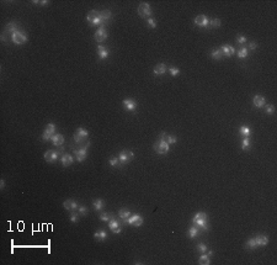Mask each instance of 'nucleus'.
I'll return each instance as SVG.
<instances>
[{"label":"nucleus","instance_id":"f257e3e1","mask_svg":"<svg viewBox=\"0 0 277 265\" xmlns=\"http://www.w3.org/2000/svg\"><path fill=\"white\" fill-rule=\"evenodd\" d=\"M193 226H196L197 228H201L202 231H207L210 228L208 225V217L205 212H197L195 216H193Z\"/></svg>","mask_w":277,"mask_h":265},{"label":"nucleus","instance_id":"f03ea898","mask_svg":"<svg viewBox=\"0 0 277 265\" xmlns=\"http://www.w3.org/2000/svg\"><path fill=\"white\" fill-rule=\"evenodd\" d=\"M86 20L89 21V24L91 26H99V25H105L101 19V14L96 10H91L88 15H86Z\"/></svg>","mask_w":277,"mask_h":265},{"label":"nucleus","instance_id":"7ed1b4c3","mask_svg":"<svg viewBox=\"0 0 277 265\" xmlns=\"http://www.w3.org/2000/svg\"><path fill=\"white\" fill-rule=\"evenodd\" d=\"M11 40L15 45H24L27 42V35L24 31H16L11 35Z\"/></svg>","mask_w":277,"mask_h":265},{"label":"nucleus","instance_id":"20e7f679","mask_svg":"<svg viewBox=\"0 0 277 265\" xmlns=\"http://www.w3.org/2000/svg\"><path fill=\"white\" fill-rule=\"evenodd\" d=\"M138 14H139L141 17H150L151 15V8L148 3H142L138 6Z\"/></svg>","mask_w":277,"mask_h":265},{"label":"nucleus","instance_id":"39448f33","mask_svg":"<svg viewBox=\"0 0 277 265\" xmlns=\"http://www.w3.org/2000/svg\"><path fill=\"white\" fill-rule=\"evenodd\" d=\"M154 151L156 153H159V154H166V153L169 152V144L168 143H165L163 141H158L154 143Z\"/></svg>","mask_w":277,"mask_h":265},{"label":"nucleus","instance_id":"423d86ee","mask_svg":"<svg viewBox=\"0 0 277 265\" xmlns=\"http://www.w3.org/2000/svg\"><path fill=\"white\" fill-rule=\"evenodd\" d=\"M126 223L128 225H133L136 227H139L143 225V217L139 215H131L126 220Z\"/></svg>","mask_w":277,"mask_h":265},{"label":"nucleus","instance_id":"0eeeda50","mask_svg":"<svg viewBox=\"0 0 277 265\" xmlns=\"http://www.w3.org/2000/svg\"><path fill=\"white\" fill-rule=\"evenodd\" d=\"M90 145V143H88L86 145H84V147H81L79 149H74V153H75V156H77V159H78V162H83V160H85L86 156H88V147Z\"/></svg>","mask_w":277,"mask_h":265},{"label":"nucleus","instance_id":"6e6552de","mask_svg":"<svg viewBox=\"0 0 277 265\" xmlns=\"http://www.w3.org/2000/svg\"><path fill=\"white\" fill-rule=\"evenodd\" d=\"M106 38H107V32H106V30H105V27L100 26L99 29H98V31L95 32V40L98 41L99 43H102Z\"/></svg>","mask_w":277,"mask_h":265},{"label":"nucleus","instance_id":"1a4fd4ad","mask_svg":"<svg viewBox=\"0 0 277 265\" xmlns=\"http://www.w3.org/2000/svg\"><path fill=\"white\" fill-rule=\"evenodd\" d=\"M133 157H134L133 152H131V151H122L120 153V156H118V159H120V162L122 164H124V163H127L128 160L132 159Z\"/></svg>","mask_w":277,"mask_h":265},{"label":"nucleus","instance_id":"9d476101","mask_svg":"<svg viewBox=\"0 0 277 265\" xmlns=\"http://www.w3.org/2000/svg\"><path fill=\"white\" fill-rule=\"evenodd\" d=\"M159 141H163L165 143H168V144H175L177 142V138L175 136H170V135H166L165 132H163V133L160 135V137H159Z\"/></svg>","mask_w":277,"mask_h":265},{"label":"nucleus","instance_id":"9b49d317","mask_svg":"<svg viewBox=\"0 0 277 265\" xmlns=\"http://www.w3.org/2000/svg\"><path fill=\"white\" fill-rule=\"evenodd\" d=\"M195 24H196L198 27H208L210 20L207 19L206 15H198V16H196V19H195Z\"/></svg>","mask_w":277,"mask_h":265},{"label":"nucleus","instance_id":"f8f14e48","mask_svg":"<svg viewBox=\"0 0 277 265\" xmlns=\"http://www.w3.org/2000/svg\"><path fill=\"white\" fill-rule=\"evenodd\" d=\"M108 228H110L113 233H116V234L121 233V226H120V222H118V221H116L115 218H112V220H110V221H108Z\"/></svg>","mask_w":277,"mask_h":265},{"label":"nucleus","instance_id":"ddd939ff","mask_svg":"<svg viewBox=\"0 0 277 265\" xmlns=\"http://www.w3.org/2000/svg\"><path fill=\"white\" fill-rule=\"evenodd\" d=\"M58 156H59L58 151H47L44 153V159H46V162L52 163V162H54V160H57Z\"/></svg>","mask_w":277,"mask_h":265},{"label":"nucleus","instance_id":"4468645a","mask_svg":"<svg viewBox=\"0 0 277 265\" xmlns=\"http://www.w3.org/2000/svg\"><path fill=\"white\" fill-rule=\"evenodd\" d=\"M63 206L65 210L68 211H75V210H78V202L75 201V200H65L63 202Z\"/></svg>","mask_w":277,"mask_h":265},{"label":"nucleus","instance_id":"2eb2a0df","mask_svg":"<svg viewBox=\"0 0 277 265\" xmlns=\"http://www.w3.org/2000/svg\"><path fill=\"white\" fill-rule=\"evenodd\" d=\"M219 50L222 52V55H225V57H232L233 54H235V50L232 46H222Z\"/></svg>","mask_w":277,"mask_h":265},{"label":"nucleus","instance_id":"dca6fc26","mask_svg":"<svg viewBox=\"0 0 277 265\" xmlns=\"http://www.w3.org/2000/svg\"><path fill=\"white\" fill-rule=\"evenodd\" d=\"M253 104H254L255 107H264L265 104H266V100H265L264 96H261V95H255L254 99H253Z\"/></svg>","mask_w":277,"mask_h":265},{"label":"nucleus","instance_id":"f3484780","mask_svg":"<svg viewBox=\"0 0 277 265\" xmlns=\"http://www.w3.org/2000/svg\"><path fill=\"white\" fill-rule=\"evenodd\" d=\"M123 106L126 107L128 111H133V110H136V107H137V104H136V101L132 100V99H126V100H123Z\"/></svg>","mask_w":277,"mask_h":265},{"label":"nucleus","instance_id":"a211bd4d","mask_svg":"<svg viewBox=\"0 0 277 265\" xmlns=\"http://www.w3.org/2000/svg\"><path fill=\"white\" fill-rule=\"evenodd\" d=\"M166 71H168V68H166V66L164 63H159L156 64V67L154 68V74L155 75H163L166 73Z\"/></svg>","mask_w":277,"mask_h":265},{"label":"nucleus","instance_id":"6ab92c4d","mask_svg":"<svg viewBox=\"0 0 277 265\" xmlns=\"http://www.w3.org/2000/svg\"><path fill=\"white\" fill-rule=\"evenodd\" d=\"M98 54H99V58H100V59H106V58L108 57L110 53H108V51H107L103 46L99 45V46H98Z\"/></svg>","mask_w":277,"mask_h":265},{"label":"nucleus","instance_id":"aec40b11","mask_svg":"<svg viewBox=\"0 0 277 265\" xmlns=\"http://www.w3.org/2000/svg\"><path fill=\"white\" fill-rule=\"evenodd\" d=\"M256 241V244H258V247H265L268 244V238L266 235H258L255 238Z\"/></svg>","mask_w":277,"mask_h":265},{"label":"nucleus","instance_id":"412c9836","mask_svg":"<svg viewBox=\"0 0 277 265\" xmlns=\"http://www.w3.org/2000/svg\"><path fill=\"white\" fill-rule=\"evenodd\" d=\"M52 142L54 145H62L64 143V136L60 135V133H57L52 137Z\"/></svg>","mask_w":277,"mask_h":265},{"label":"nucleus","instance_id":"4be33fe9","mask_svg":"<svg viewBox=\"0 0 277 265\" xmlns=\"http://www.w3.org/2000/svg\"><path fill=\"white\" fill-rule=\"evenodd\" d=\"M62 164H63L64 166L72 165L73 164V157L70 154H68V153L63 154V156H62Z\"/></svg>","mask_w":277,"mask_h":265},{"label":"nucleus","instance_id":"5701e85b","mask_svg":"<svg viewBox=\"0 0 277 265\" xmlns=\"http://www.w3.org/2000/svg\"><path fill=\"white\" fill-rule=\"evenodd\" d=\"M198 233H199V228H197L196 226H192L187 232V237L189 238H196V237L198 235Z\"/></svg>","mask_w":277,"mask_h":265},{"label":"nucleus","instance_id":"b1692460","mask_svg":"<svg viewBox=\"0 0 277 265\" xmlns=\"http://www.w3.org/2000/svg\"><path fill=\"white\" fill-rule=\"evenodd\" d=\"M94 237H95L96 239H99V241H105L106 237H107V233L105 231H102V229H100V231H96L94 233Z\"/></svg>","mask_w":277,"mask_h":265},{"label":"nucleus","instance_id":"393cba45","mask_svg":"<svg viewBox=\"0 0 277 265\" xmlns=\"http://www.w3.org/2000/svg\"><path fill=\"white\" fill-rule=\"evenodd\" d=\"M100 14H101V19H102L103 24H106L108 20L111 19V16H112V14H111L110 10H103V11H101Z\"/></svg>","mask_w":277,"mask_h":265},{"label":"nucleus","instance_id":"a878e982","mask_svg":"<svg viewBox=\"0 0 277 265\" xmlns=\"http://www.w3.org/2000/svg\"><path fill=\"white\" fill-rule=\"evenodd\" d=\"M198 264H201V265H210L211 264L210 256L207 255V254H202V255L199 256V259H198Z\"/></svg>","mask_w":277,"mask_h":265},{"label":"nucleus","instance_id":"bb28decb","mask_svg":"<svg viewBox=\"0 0 277 265\" xmlns=\"http://www.w3.org/2000/svg\"><path fill=\"white\" fill-rule=\"evenodd\" d=\"M118 216L122 218V220H124L126 221L129 216H131V211L129 210H127V208H122V210H120L118 211Z\"/></svg>","mask_w":277,"mask_h":265},{"label":"nucleus","instance_id":"cd10ccee","mask_svg":"<svg viewBox=\"0 0 277 265\" xmlns=\"http://www.w3.org/2000/svg\"><path fill=\"white\" fill-rule=\"evenodd\" d=\"M93 206L96 211H101L102 210V207H103V201L101 199H98V200H95L93 202Z\"/></svg>","mask_w":277,"mask_h":265},{"label":"nucleus","instance_id":"c85d7f7f","mask_svg":"<svg viewBox=\"0 0 277 265\" xmlns=\"http://www.w3.org/2000/svg\"><path fill=\"white\" fill-rule=\"evenodd\" d=\"M6 31L11 32V35H12L14 32L19 31V30H17V25H16L15 22H10V24H8V26H6Z\"/></svg>","mask_w":277,"mask_h":265},{"label":"nucleus","instance_id":"c756f323","mask_svg":"<svg viewBox=\"0 0 277 265\" xmlns=\"http://www.w3.org/2000/svg\"><path fill=\"white\" fill-rule=\"evenodd\" d=\"M239 133L243 135L244 137H249V135H250V128H249L248 126H241L240 130H239Z\"/></svg>","mask_w":277,"mask_h":265},{"label":"nucleus","instance_id":"7c9ffc66","mask_svg":"<svg viewBox=\"0 0 277 265\" xmlns=\"http://www.w3.org/2000/svg\"><path fill=\"white\" fill-rule=\"evenodd\" d=\"M245 247H246V248H249V249H255L256 247H258V244H256L255 238L249 239V241L246 242V244H245Z\"/></svg>","mask_w":277,"mask_h":265},{"label":"nucleus","instance_id":"2f4dec72","mask_svg":"<svg viewBox=\"0 0 277 265\" xmlns=\"http://www.w3.org/2000/svg\"><path fill=\"white\" fill-rule=\"evenodd\" d=\"M248 57V48L243 47V48H240V50L238 51V58H246Z\"/></svg>","mask_w":277,"mask_h":265},{"label":"nucleus","instance_id":"473e14b6","mask_svg":"<svg viewBox=\"0 0 277 265\" xmlns=\"http://www.w3.org/2000/svg\"><path fill=\"white\" fill-rule=\"evenodd\" d=\"M210 27H214V29H217V27L220 26V20L219 19H212L210 20V24H208Z\"/></svg>","mask_w":277,"mask_h":265},{"label":"nucleus","instance_id":"72a5a7b5","mask_svg":"<svg viewBox=\"0 0 277 265\" xmlns=\"http://www.w3.org/2000/svg\"><path fill=\"white\" fill-rule=\"evenodd\" d=\"M113 217L111 215H108V213H106V212H102V213H100V220L101 221H103V222H108L110 220H112Z\"/></svg>","mask_w":277,"mask_h":265},{"label":"nucleus","instance_id":"f704fd0d","mask_svg":"<svg viewBox=\"0 0 277 265\" xmlns=\"http://www.w3.org/2000/svg\"><path fill=\"white\" fill-rule=\"evenodd\" d=\"M211 57L213 58V59H220L223 55H222V52H220V50H214L212 53H211Z\"/></svg>","mask_w":277,"mask_h":265},{"label":"nucleus","instance_id":"c9c22d12","mask_svg":"<svg viewBox=\"0 0 277 265\" xmlns=\"http://www.w3.org/2000/svg\"><path fill=\"white\" fill-rule=\"evenodd\" d=\"M77 133H78L80 137H83L84 139H85V138H88V136H89V132H88L86 130H84V128H81V127L77 130Z\"/></svg>","mask_w":277,"mask_h":265},{"label":"nucleus","instance_id":"e433bc0d","mask_svg":"<svg viewBox=\"0 0 277 265\" xmlns=\"http://www.w3.org/2000/svg\"><path fill=\"white\" fill-rule=\"evenodd\" d=\"M197 250L199 253H202V254H206V252L208 250V248H207V246L206 244H203V243H199V244H197Z\"/></svg>","mask_w":277,"mask_h":265},{"label":"nucleus","instance_id":"4c0bfd02","mask_svg":"<svg viewBox=\"0 0 277 265\" xmlns=\"http://www.w3.org/2000/svg\"><path fill=\"white\" fill-rule=\"evenodd\" d=\"M108 163H110V165H112V166H121V164H122L118 158H111L108 160Z\"/></svg>","mask_w":277,"mask_h":265},{"label":"nucleus","instance_id":"58836bf2","mask_svg":"<svg viewBox=\"0 0 277 265\" xmlns=\"http://www.w3.org/2000/svg\"><path fill=\"white\" fill-rule=\"evenodd\" d=\"M249 147H250V141H249V138H248V137H245V138L243 139V144H241V149L246 151V149H249Z\"/></svg>","mask_w":277,"mask_h":265},{"label":"nucleus","instance_id":"ea45409f","mask_svg":"<svg viewBox=\"0 0 277 265\" xmlns=\"http://www.w3.org/2000/svg\"><path fill=\"white\" fill-rule=\"evenodd\" d=\"M265 111H266L267 115H272V114L275 112V106H273V105H270V104H268V105L265 106Z\"/></svg>","mask_w":277,"mask_h":265},{"label":"nucleus","instance_id":"a19ab883","mask_svg":"<svg viewBox=\"0 0 277 265\" xmlns=\"http://www.w3.org/2000/svg\"><path fill=\"white\" fill-rule=\"evenodd\" d=\"M169 72H170V74H171L172 76H176V75L180 74V69H179V68H175V67H170V68H169Z\"/></svg>","mask_w":277,"mask_h":265},{"label":"nucleus","instance_id":"79ce46f5","mask_svg":"<svg viewBox=\"0 0 277 265\" xmlns=\"http://www.w3.org/2000/svg\"><path fill=\"white\" fill-rule=\"evenodd\" d=\"M246 37L245 36H243V35H240V36H238L237 37V42L239 43V45H244V43H246Z\"/></svg>","mask_w":277,"mask_h":265},{"label":"nucleus","instance_id":"37998d69","mask_svg":"<svg viewBox=\"0 0 277 265\" xmlns=\"http://www.w3.org/2000/svg\"><path fill=\"white\" fill-rule=\"evenodd\" d=\"M78 213L85 216V215L88 213V208H86L85 206H79V207H78Z\"/></svg>","mask_w":277,"mask_h":265},{"label":"nucleus","instance_id":"c03bdc74","mask_svg":"<svg viewBox=\"0 0 277 265\" xmlns=\"http://www.w3.org/2000/svg\"><path fill=\"white\" fill-rule=\"evenodd\" d=\"M148 26L150 27V29H155V27H156V22H155V20H154V19H151V17H149V19H148Z\"/></svg>","mask_w":277,"mask_h":265},{"label":"nucleus","instance_id":"a18cd8bd","mask_svg":"<svg viewBox=\"0 0 277 265\" xmlns=\"http://www.w3.org/2000/svg\"><path fill=\"white\" fill-rule=\"evenodd\" d=\"M83 141H84V138H83V137H80V136L77 133V132H75V133H74V142H75V143H79V144H80Z\"/></svg>","mask_w":277,"mask_h":265},{"label":"nucleus","instance_id":"49530a36","mask_svg":"<svg viewBox=\"0 0 277 265\" xmlns=\"http://www.w3.org/2000/svg\"><path fill=\"white\" fill-rule=\"evenodd\" d=\"M78 216H79V213H72L70 217H69V218H70V222H73V223L77 222L78 221Z\"/></svg>","mask_w":277,"mask_h":265},{"label":"nucleus","instance_id":"de8ad7c7","mask_svg":"<svg viewBox=\"0 0 277 265\" xmlns=\"http://www.w3.org/2000/svg\"><path fill=\"white\" fill-rule=\"evenodd\" d=\"M32 3H33V4H38V5H41V6H44V5L48 4L47 0H42V1H39V0H33Z\"/></svg>","mask_w":277,"mask_h":265},{"label":"nucleus","instance_id":"09e8293b","mask_svg":"<svg viewBox=\"0 0 277 265\" xmlns=\"http://www.w3.org/2000/svg\"><path fill=\"white\" fill-rule=\"evenodd\" d=\"M249 48H250V50H256V48H258V43H256V42H250V43H249Z\"/></svg>","mask_w":277,"mask_h":265},{"label":"nucleus","instance_id":"8fccbe9b","mask_svg":"<svg viewBox=\"0 0 277 265\" xmlns=\"http://www.w3.org/2000/svg\"><path fill=\"white\" fill-rule=\"evenodd\" d=\"M4 186H5V181L1 179V180H0V187H1V189H4Z\"/></svg>","mask_w":277,"mask_h":265}]
</instances>
